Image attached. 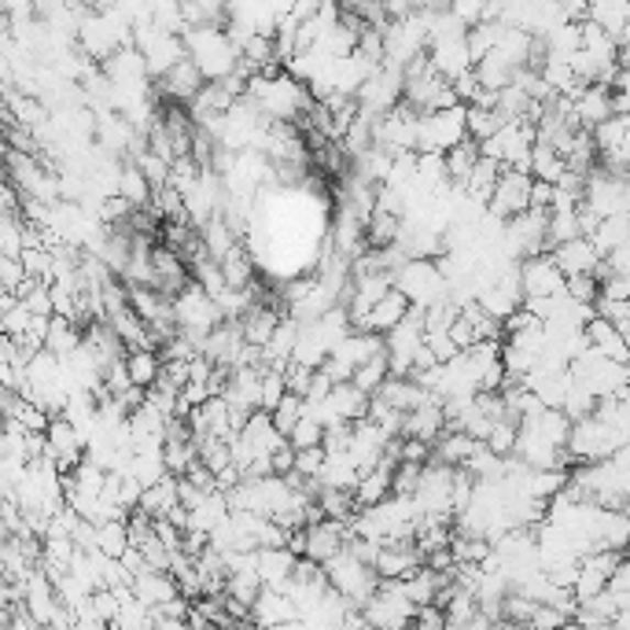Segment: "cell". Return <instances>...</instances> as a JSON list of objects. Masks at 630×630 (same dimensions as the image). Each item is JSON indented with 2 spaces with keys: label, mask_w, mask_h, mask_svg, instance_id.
Here are the masks:
<instances>
[{
  "label": "cell",
  "mask_w": 630,
  "mask_h": 630,
  "mask_svg": "<svg viewBox=\"0 0 630 630\" xmlns=\"http://www.w3.org/2000/svg\"><path fill=\"white\" fill-rule=\"evenodd\" d=\"M181 45L185 56L196 63V70L203 75V81L229 78L240 63V52L233 45V37L225 34L222 23H199L181 30Z\"/></svg>",
  "instance_id": "obj_1"
},
{
  "label": "cell",
  "mask_w": 630,
  "mask_h": 630,
  "mask_svg": "<svg viewBox=\"0 0 630 630\" xmlns=\"http://www.w3.org/2000/svg\"><path fill=\"white\" fill-rule=\"evenodd\" d=\"M324 568V579H329L332 590H340L351 605H365L369 597L376 594V586H380V575L373 572V564L358 561L351 550H340L335 556L321 564Z\"/></svg>",
  "instance_id": "obj_2"
},
{
  "label": "cell",
  "mask_w": 630,
  "mask_h": 630,
  "mask_svg": "<svg viewBox=\"0 0 630 630\" xmlns=\"http://www.w3.org/2000/svg\"><path fill=\"white\" fill-rule=\"evenodd\" d=\"M627 443H630V435L616 432V428L605 424L597 413H586L579 420H572V432H568V443L564 446H568V454L575 457V465H579V461H601Z\"/></svg>",
  "instance_id": "obj_3"
},
{
  "label": "cell",
  "mask_w": 630,
  "mask_h": 630,
  "mask_svg": "<svg viewBox=\"0 0 630 630\" xmlns=\"http://www.w3.org/2000/svg\"><path fill=\"white\" fill-rule=\"evenodd\" d=\"M465 103L454 108H435V111H420L417 119V152H439L454 148L457 141H465Z\"/></svg>",
  "instance_id": "obj_4"
},
{
  "label": "cell",
  "mask_w": 630,
  "mask_h": 630,
  "mask_svg": "<svg viewBox=\"0 0 630 630\" xmlns=\"http://www.w3.org/2000/svg\"><path fill=\"white\" fill-rule=\"evenodd\" d=\"M391 285L413 302V307H428L432 299L446 296V277L439 273L435 258H406L402 266L391 273Z\"/></svg>",
  "instance_id": "obj_5"
},
{
  "label": "cell",
  "mask_w": 630,
  "mask_h": 630,
  "mask_svg": "<svg viewBox=\"0 0 630 630\" xmlns=\"http://www.w3.org/2000/svg\"><path fill=\"white\" fill-rule=\"evenodd\" d=\"M133 48L144 56V67H148L152 81L166 75L177 59H185V45H181V34H170V30H159L152 23H141L133 26Z\"/></svg>",
  "instance_id": "obj_6"
},
{
  "label": "cell",
  "mask_w": 630,
  "mask_h": 630,
  "mask_svg": "<svg viewBox=\"0 0 630 630\" xmlns=\"http://www.w3.org/2000/svg\"><path fill=\"white\" fill-rule=\"evenodd\" d=\"M170 313H174L177 329H185V332H210L218 321H222V310H218V302L210 299L192 277H188V285L170 299Z\"/></svg>",
  "instance_id": "obj_7"
},
{
  "label": "cell",
  "mask_w": 630,
  "mask_h": 630,
  "mask_svg": "<svg viewBox=\"0 0 630 630\" xmlns=\"http://www.w3.org/2000/svg\"><path fill=\"white\" fill-rule=\"evenodd\" d=\"M583 207H590L597 218H608V214H627L630 210V192H627V177H616L594 166L583 181Z\"/></svg>",
  "instance_id": "obj_8"
},
{
  "label": "cell",
  "mask_w": 630,
  "mask_h": 630,
  "mask_svg": "<svg viewBox=\"0 0 630 630\" xmlns=\"http://www.w3.org/2000/svg\"><path fill=\"white\" fill-rule=\"evenodd\" d=\"M358 111L376 119V114L391 111L398 100H402V67H395V63H380V67L373 70L369 78H365V86L358 89Z\"/></svg>",
  "instance_id": "obj_9"
},
{
  "label": "cell",
  "mask_w": 630,
  "mask_h": 630,
  "mask_svg": "<svg viewBox=\"0 0 630 630\" xmlns=\"http://www.w3.org/2000/svg\"><path fill=\"white\" fill-rule=\"evenodd\" d=\"M517 269H520V291H523V296H561V291H564V273L553 262L550 251H539V255L520 258Z\"/></svg>",
  "instance_id": "obj_10"
},
{
  "label": "cell",
  "mask_w": 630,
  "mask_h": 630,
  "mask_svg": "<svg viewBox=\"0 0 630 630\" xmlns=\"http://www.w3.org/2000/svg\"><path fill=\"white\" fill-rule=\"evenodd\" d=\"M528 192H531V174L528 170H512V166H501L495 192L487 199V210H495L498 218H512L520 210H528Z\"/></svg>",
  "instance_id": "obj_11"
},
{
  "label": "cell",
  "mask_w": 630,
  "mask_h": 630,
  "mask_svg": "<svg viewBox=\"0 0 630 630\" xmlns=\"http://www.w3.org/2000/svg\"><path fill=\"white\" fill-rule=\"evenodd\" d=\"M608 114H612V89L601 86V81H590L575 97H568V119L575 130H594Z\"/></svg>",
  "instance_id": "obj_12"
},
{
  "label": "cell",
  "mask_w": 630,
  "mask_h": 630,
  "mask_svg": "<svg viewBox=\"0 0 630 630\" xmlns=\"http://www.w3.org/2000/svg\"><path fill=\"white\" fill-rule=\"evenodd\" d=\"M199 86H203V75L196 70L192 59H177L166 75L155 78V97L170 100V103H188L199 92Z\"/></svg>",
  "instance_id": "obj_13"
},
{
  "label": "cell",
  "mask_w": 630,
  "mask_h": 630,
  "mask_svg": "<svg viewBox=\"0 0 630 630\" xmlns=\"http://www.w3.org/2000/svg\"><path fill=\"white\" fill-rule=\"evenodd\" d=\"M251 623H258V627H296L299 616H296V608H291L285 590H277V586H262V590L255 594V601H251Z\"/></svg>",
  "instance_id": "obj_14"
},
{
  "label": "cell",
  "mask_w": 630,
  "mask_h": 630,
  "mask_svg": "<svg viewBox=\"0 0 630 630\" xmlns=\"http://www.w3.org/2000/svg\"><path fill=\"white\" fill-rule=\"evenodd\" d=\"M296 561L299 556L288 550V545H258L255 550V572L262 586H285L291 579V572H296Z\"/></svg>",
  "instance_id": "obj_15"
},
{
  "label": "cell",
  "mask_w": 630,
  "mask_h": 630,
  "mask_svg": "<svg viewBox=\"0 0 630 630\" xmlns=\"http://www.w3.org/2000/svg\"><path fill=\"white\" fill-rule=\"evenodd\" d=\"M343 542H346V523L343 520L321 517V520L307 523V556H310V561L324 564L329 556H335L343 550Z\"/></svg>",
  "instance_id": "obj_16"
},
{
  "label": "cell",
  "mask_w": 630,
  "mask_h": 630,
  "mask_svg": "<svg viewBox=\"0 0 630 630\" xmlns=\"http://www.w3.org/2000/svg\"><path fill=\"white\" fill-rule=\"evenodd\" d=\"M417 564H424V561H420V553H417L413 542L380 545L376 556H373V572L380 575V579H406V575L413 572Z\"/></svg>",
  "instance_id": "obj_17"
},
{
  "label": "cell",
  "mask_w": 630,
  "mask_h": 630,
  "mask_svg": "<svg viewBox=\"0 0 630 630\" xmlns=\"http://www.w3.org/2000/svg\"><path fill=\"white\" fill-rule=\"evenodd\" d=\"M550 255L556 266H561L564 277H572V273H594L601 251L590 244V236H572V240H564V244L550 247Z\"/></svg>",
  "instance_id": "obj_18"
},
{
  "label": "cell",
  "mask_w": 630,
  "mask_h": 630,
  "mask_svg": "<svg viewBox=\"0 0 630 630\" xmlns=\"http://www.w3.org/2000/svg\"><path fill=\"white\" fill-rule=\"evenodd\" d=\"M443 432H446L443 406H439L435 398H432V402H424V406H417V409H409V413H402V432H398V435L424 439V443L432 446Z\"/></svg>",
  "instance_id": "obj_19"
},
{
  "label": "cell",
  "mask_w": 630,
  "mask_h": 630,
  "mask_svg": "<svg viewBox=\"0 0 630 630\" xmlns=\"http://www.w3.org/2000/svg\"><path fill=\"white\" fill-rule=\"evenodd\" d=\"M329 354H332V358H340L343 365H351V369H358L365 358H373V354H384V335L380 332L351 329L340 343L332 346Z\"/></svg>",
  "instance_id": "obj_20"
},
{
  "label": "cell",
  "mask_w": 630,
  "mask_h": 630,
  "mask_svg": "<svg viewBox=\"0 0 630 630\" xmlns=\"http://www.w3.org/2000/svg\"><path fill=\"white\" fill-rule=\"evenodd\" d=\"M406 310H409V299L402 296V291H398L395 285L384 291L380 299L373 302L369 310H365V321H362V332H387L391 329V324H398L406 318Z\"/></svg>",
  "instance_id": "obj_21"
},
{
  "label": "cell",
  "mask_w": 630,
  "mask_h": 630,
  "mask_svg": "<svg viewBox=\"0 0 630 630\" xmlns=\"http://www.w3.org/2000/svg\"><path fill=\"white\" fill-rule=\"evenodd\" d=\"M376 398H384L387 406H395L398 413H409V409H417V406H424V402H432V395L420 387L413 376H387V380L376 387L373 391Z\"/></svg>",
  "instance_id": "obj_22"
},
{
  "label": "cell",
  "mask_w": 630,
  "mask_h": 630,
  "mask_svg": "<svg viewBox=\"0 0 630 630\" xmlns=\"http://www.w3.org/2000/svg\"><path fill=\"white\" fill-rule=\"evenodd\" d=\"M428 63L443 75L446 81H454L457 75H465V70H472V56H468V45L465 37L457 41H435V45H428Z\"/></svg>",
  "instance_id": "obj_23"
},
{
  "label": "cell",
  "mask_w": 630,
  "mask_h": 630,
  "mask_svg": "<svg viewBox=\"0 0 630 630\" xmlns=\"http://www.w3.org/2000/svg\"><path fill=\"white\" fill-rule=\"evenodd\" d=\"M130 590H133L136 601H144L148 608H155V605H163V601H170V597H177V583H174L170 572L144 568V572H136L133 579H130Z\"/></svg>",
  "instance_id": "obj_24"
},
{
  "label": "cell",
  "mask_w": 630,
  "mask_h": 630,
  "mask_svg": "<svg viewBox=\"0 0 630 630\" xmlns=\"http://www.w3.org/2000/svg\"><path fill=\"white\" fill-rule=\"evenodd\" d=\"M583 332H586V343L594 346V351H601L605 358H612V362H630V354H627V335H619L612 324H608L605 318H594L583 324Z\"/></svg>",
  "instance_id": "obj_25"
},
{
  "label": "cell",
  "mask_w": 630,
  "mask_h": 630,
  "mask_svg": "<svg viewBox=\"0 0 630 630\" xmlns=\"http://www.w3.org/2000/svg\"><path fill=\"white\" fill-rule=\"evenodd\" d=\"M520 424H523V428H531V432H539L542 439H550L553 446H564V443H568V432H572L568 413H564V409H556V406H542L539 413L523 417Z\"/></svg>",
  "instance_id": "obj_26"
},
{
  "label": "cell",
  "mask_w": 630,
  "mask_h": 630,
  "mask_svg": "<svg viewBox=\"0 0 630 630\" xmlns=\"http://www.w3.org/2000/svg\"><path fill=\"white\" fill-rule=\"evenodd\" d=\"M476 443H483V439H472L465 432H457V428H446V432L432 443V461L450 465V468H461L472 450H476Z\"/></svg>",
  "instance_id": "obj_27"
},
{
  "label": "cell",
  "mask_w": 630,
  "mask_h": 630,
  "mask_svg": "<svg viewBox=\"0 0 630 630\" xmlns=\"http://www.w3.org/2000/svg\"><path fill=\"white\" fill-rule=\"evenodd\" d=\"M391 461H380L376 468L362 472L358 483H354V501H358V509L365 506H376V501H384L391 495Z\"/></svg>",
  "instance_id": "obj_28"
},
{
  "label": "cell",
  "mask_w": 630,
  "mask_h": 630,
  "mask_svg": "<svg viewBox=\"0 0 630 630\" xmlns=\"http://www.w3.org/2000/svg\"><path fill=\"white\" fill-rule=\"evenodd\" d=\"M324 398H329V406L335 409L340 420H358V417H365V409H369V391H362L354 380L332 384V391Z\"/></svg>",
  "instance_id": "obj_29"
},
{
  "label": "cell",
  "mask_w": 630,
  "mask_h": 630,
  "mask_svg": "<svg viewBox=\"0 0 630 630\" xmlns=\"http://www.w3.org/2000/svg\"><path fill=\"white\" fill-rule=\"evenodd\" d=\"M517 70H520V67H512V63L501 59L498 52H487V56H479L476 63H472V75H476L479 89H490V92L506 89Z\"/></svg>",
  "instance_id": "obj_30"
},
{
  "label": "cell",
  "mask_w": 630,
  "mask_h": 630,
  "mask_svg": "<svg viewBox=\"0 0 630 630\" xmlns=\"http://www.w3.org/2000/svg\"><path fill=\"white\" fill-rule=\"evenodd\" d=\"M170 506H177V476H174V472H166V476H159V479L148 483V487L141 490L136 509H144L155 520V517H163Z\"/></svg>",
  "instance_id": "obj_31"
},
{
  "label": "cell",
  "mask_w": 630,
  "mask_h": 630,
  "mask_svg": "<svg viewBox=\"0 0 630 630\" xmlns=\"http://www.w3.org/2000/svg\"><path fill=\"white\" fill-rule=\"evenodd\" d=\"M163 358L155 346H136V351H125V373H130V384L136 387H152L159 380Z\"/></svg>",
  "instance_id": "obj_32"
},
{
  "label": "cell",
  "mask_w": 630,
  "mask_h": 630,
  "mask_svg": "<svg viewBox=\"0 0 630 630\" xmlns=\"http://www.w3.org/2000/svg\"><path fill=\"white\" fill-rule=\"evenodd\" d=\"M498 174H501V163H498V159H487V155H479V159L472 163V170L465 174V181H461V188H465L472 199L487 203L490 192H495Z\"/></svg>",
  "instance_id": "obj_33"
},
{
  "label": "cell",
  "mask_w": 630,
  "mask_h": 630,
  "mask_svg": "<svg viewBox=\"0 0 630 630\" xmlns=\"http://www.w3.org/2000/svg\"><path fill=\"white\" fill-rule=\"evenodd\" d=\"M78 343H81V324L70 321V318H59V313H52L48 332H45V351H52L56 358H63V354H70Z\"/></svg>",
  "instance_id": "obj_34"
},
{
  "label": "cell",
  "mask_w": 630,
  "mask_h": 630,
  "mask_svg": "<svg viewBox=\"0 0 630 630\" xmlns=\"http://www.w3.org/2000/svg\"><path fill=\"white\" fill-rule=\"evenodd\" d=\"M398 229H402V218L398 214H387V210L376 207L362 225V236H365V247H387L398 240Z\"/></svg>",
  "instance_id": "obj_35"
},
{
  "label": "cell",
  "mask_w": 630,
  "mask_h": 630,
  "mask_svg": "<svg viewBox=\"0 0 630 630\" xmlns=\"http://www.w3.org/2000/svg\"><path fill=\"white\" fill-rule=\"evenodd\" d=\"M568 166H564V155L553 148V144H542V141H534V148H531V159H528V174L534 177V181H556Z\"/></svg>",
  "instance_id": "obj_36"
},
{
  "label": "cell",
  "mask_w": 630,
  "mask_h": 630,
  "mask_svg": "<svg viewBox=\"0 0 630 630\" xmlns=\"http://www.w3.org/2000/svg\"><path fill=\"white\" fill-rule=\"evenodd\" d=\"M218 269H222V277H225V288H247V285H255V262H251L247 255V247L244 244H236L229 255L218 262Z\"/></svg>",
  "instance_id": "obj_37"
},
{
  "label": "cell",
  "mask_w": 630,
  "mask_h": 630,
  "mask_svg": "<svg viewBox=\"0 0 630 630\" xmlns=\"http://www.w3.org/2000/svg\"><path fill=\"white\" fill-rule=\"evenodd\" d=\"M313 501L321 506V512L329 520H351L358 512V501H354V490H343V487H318Z\"/></svg>",
  "instance_id": "obj_38"
},
{
  "label": "cell",
  "mask_w": 630,
  "mask_h": 630,
  "mask_svg": "<svg viewBox=\"0 0 630 630\" xmlns=\"http://www.w3.org/2000/svg\"><path fill=\"white\" fill-rule=\"evenodd\" d=\"M590 244L601 251H612V247H619V244H630V222H627V214H608V218H601L597 222V229L590 233Z\"/></svg>",
  "instance_id": "obj_39"
},
{
  "label": "cell",
  "mask_w": 630,
  "mask_h": 630,
  "mask_svg": "<svg viewBox=\"0 0 630 630\" xmlns=\"http://www.w3.org/2000/svg\"><path fill=\"white\" fill-rule=\"evenodd\" d=\"M479 159V144L472 141V136H465V141H457L454 148H446L443 152V166H446V177L454 185L465 181V174L472 170V163Z\"/></svg>",
  "instance_id": "obj_40"
},
{
  "label": "cell",
  "mask_w": 630,
  "mask_h": 630,
  "mask_svg": "<svg viewBox=\"0 0 630 630\" xmlns=\"http://www.w3.org/2000/svg\"><path fill=\"white\" fill-rule=\"evenodd\" d=\"M630 119L627 114H608V119H601L590 130V141H594V148L597 152H608V148H619V144H627L630 141Z\"/></svg>",
  "instance_id": "obj_41"
},
{
  "label": "cell",
  "mask_w": 630,
  "mask_h": 630,
  "mask_svg": "<svg viewBox=\"0 0 630 630\" xmlns=\"http://www.w3.org/2000/svg\"><path fill=\"white\" fill-rule=\"evenodd\" d=\"M119 196L130 199L133 207H144L152 199V185L148 177L141 174V166L133 159H122V174H119Z\"/></svg>",
  "instance_id": "obj_42"
},
{
  "label": "cell",
  "mask_w": 630,
  "mask_h": 630,
  "mask_svg": "<svg viewBox=\"0 0 630 630\" xmlns=\"http://www.w3.org/2000/svg\"><path fill=\"white\" fill-rule=\"evenodd\" d=\"M196 461V439L185 435V439H163V465L166 472H174V476H181V472Z\"/></svg>",
  "instance_id": "obj_43"
},
{
  "label": "cell",
  "mask_w": 630,
  "mask_h": 630,
  "mask_svg": "<svg viewBox=\"0 0 630 630\" xmlns=\"http://www.w3.org/2000/svg\"><path fill=\"white\" fill-rule=\"evenodd\" d=\"M498 125H506V119L498 114V108H479V103H465V130L472 141H483V136H490L498 130Z\"/></svg>",
  "instance_id": "obj_44"
},
{
  "label": "cell",
  "mask_w": 630,
  "mask_h": 630,
  "mask_svg": "<svg viewBox=\"0 0 630 630\" xmlns=\"http://www.w3.org/2000/svg\"><path fill=\"white\" fill-rule=\"evenodd\" d=\"M302 409H307V398L296 395V391H285V395H280V402L269 409L273 428H277L280 435H288V428L302 417Z\"/></svg>",
  "instance_id": "obj_45"
},
{
  "label": "cell",
  "mask_w": 630,
  "mask_h": 630,
  "mask_svg": "<svg viewBox=\"0 0 630 630\" xmlns=\"http://www.w3.org/2000/svg\"><path fill=\"white\" fill-rule=\"evenodd\" d=\"M125 545H130V534H125V517L97 523V550L103 556H119Z\"/></svg>",
  "instance_id": "obj_46"
},
{
  "label": "cell",
  "mask_w": 630,
  "mask_h": 630,
  "mask_svg": "<svg viewBox=\"0 0 630 630\" xmlns=\"http://www.w3.org/2000/svg\"><path fill=\"white\" fill-rule=\"evenodd\" d=\"M594 313L612 324L619 335L630 332V299H605V296H597L594 299Z\"/></svg>",
  "instance_id": "obj_47"
},
{
  "label": "cell",
  "mask_w": 630,
  "mask_h": 630,
  "mask_svg": "<svg viewBox=\"0 0 630 630\" xmlns=\"http://www.w3.org/2000/svg\"><path fill=\"white\" fill-rule=\"evenodd\" d=\"M351 380L362 387V391H376L384 380H387V354H373V358H365L358 369L351 373Z\"/></svg>",
  "instance_id": "obj_48"
},
{
  "label": "cell",
  "mask_w": 630,
  "mask_h": 630,
  "mask_svg": "<svg viewBox=\"0 0 630 630\" xmlns=\"http://www.w3.org/2000/svg\"><path fill=\"white\" fill-rule=\"evenodd\" d=\"M517 420L512 417H501V420H495V424H490V432H487V439H483V443H487V450H495V454H512V446H517Z\"/></svg>",
  "instance_id": "obj_49"
},
{
  "label": "cell",
  "mask_w": 630,
  "mask_h": 630,
  "mask_svg": "<svg viewBox=\"0 0 630 630\" xmlns=\"http://www.w3.org/2000/svg\"><path fill=\"white\" fill-rule=\"evenodd\" d=\"M285 439H288V446H291V450H302V446H321L324 428H321L313 417L302 413V417L296 420V424L288 428V435H285Z\"/></svg>",
  "instance_id": "obj_50"
},
{
  "label": "cell",
  "mask_w": 630,
  "mask_h": 630,
  "mask_svg": "<svg viewBox=\"0 0 630 630\" xmlns=\"http://www.w3.org/2000/svg\"><path fill=\"white\" fill-rule=\"evenodd\" d=\"M564 296L575 299V302H590L597 299V277L594 273H572V277H564Z\"/></svg>",
  "instance_id": "obj_51"
},
{
  "label": "cell",
  "mask_w": 630,
  "mask_h": 630,
  "mask_svg": "<svg viewBox=\"0 0 630 630\" xmlns=\"http://www.w3.org/2000/svg\"><path fill=\"white\" fill-rule=\"evenodd\" d=\"M420 468L417 461H395L391 468V495H413L417 490V479H420Z\"/></svg>",
  "instance_id": "obj_52"
},
{
  "label": "cell",
  "mask_w": 630,
  "mask_h": 630,
  "mask_svg": "<svg viewBox=\"0 0 630 630\" xmlns=\"http://www.w3.org/2000/svg\"><path fill=\"white\" fill-rule=\"evenodd\" d=\"M572 619L561 612L556 605H550V601H539L531 608V616H528V627H539V630H553V627H568Z\"/></svg>",
  "instance_id": "obj_53"
},
{
  "label": "cell",
  "mask_w": 630,
  "mask_h": 630,
  "mask_svg": "<svg viewBox=\"0 0 630 630\" xmlns=\"http://www.w3.org/2000/svg\"><path fill=\"white\" fill-rule=\"evenodd\" d=\"M321 461H324V446H302V450H296V468H291V472L313 479V476H318V468H321Z\"/></svg>",
  "instance_id": "obj_54"
},
{
  "label": "cell",
  "mask_w": 630,
  "mask_h": 630,
  "mask_svg": "<svg viewBox=\"0 0 630 630\" xmlns=\"http://www.w3.org/2000/svg\"><path fill=\"white\" fill-rule=\"evenodd\" d=\"M413 627L443 630V627H446V612H443V605H435V601L417 605V608H413Z\"/></svg>",
  "instance_id": "obj_55"
},
{
  "label": "cell",
  "mask_w": 630,
  "mask_h": 630,
  "mask_svg": "<svg viewBox=\"0 0 630 630\" xmlns=\"http://www.w3.org/2000/svg\"><path fill=\"white\" fill-rule=\"evenodd\" d=\"M446 8L450 12H457L472 26V23H479V19H487L490 0H446Z\"/></svg>",
  "instance_id": "obj_56"
},
{
  "label": "cell",
  "mask_w": 630,
  "mask_h": 630,
  "mask_svg": "<svg viewBox=\"0 0 630 630\" xmlns=\"http://www.w3.org/2000/svg\"><path fill=\"white\" fill-rule=\"evenodd\" d=\"M424 346L435 354V362H450L457 354L454 340H450V332H424Z\"/></svg>",
  "instance_id": "obj_57"
},
{
  "label": "cell",
  "mask_w": 630,
  "mask_h": 630,
  "mask_svg": "<svg viewBox=\"0 0 630 630\" xmlns=\"http://www.w3.org/2000/svg\"><path fill=\"white\" fill-rule=\"evenodd\" d=\"M291 468H296V450H291L288 439H285V443H280V446L269 454V472H273V476H288Z\"/></svg>",
  "instance_id": "obj_58"
},
{
  "label": "cell",
  "mask_w": 630,
  "mask_h": 630,
  "mask_svg": "<svg viewBox=\"0 0 630 630\" xmlns=\"http://www.w3.org/2000/svg\"><path fill=\"white\" fill-rule=\"evenodd\" d=\"M181 476H185L188 483H196L199 490H214V472H210L203 461H192V465H188Z\"/></svg>",
  "instance_id": "obj_59"
},
{
  "label": "cell",
  "mask_w": 630,
  "mask_h": 630,
  "mask_svg": "<svg viewBox=\"0 0 630 630\" xmlns=\"http://www.w3.org/2000/svg\"><path fill=\"white\" fill-rule=\"evenodd\" d=\"M329 391H332V380H329V376H324L321 369H313L307 391H302V398H307V402H321V398L329 395Z\"/></svg>",
  "instance_id": "obj_60"
},
{
  "label": "cell",
  "mask_w": 630,
  "mask_h": 630,
  "mask_svg": "<svg viewBox=\"0 0 630 630\" xmlns=\"http://www.w3.org/2000/svg\"><path fill=\"white\" fill-rule=\"evenodd\" d=\"M424 564L432 572H450V564H454V553H450V542L446 545H439V550L432 553H424Z\"/></svg>",
  "instance_id": "obj_61"
},
{
  "label": "cell",
  "mask_w": 630,
  "mask_h": 630,
  "mask_svg": "<svg viewBox=\"0 0 630 630\" xmlns=\"http://www.w3.org/2000/svg\"><path fill=\"white\" fill-rule=\"evenodd\" d=\"M561 8H564V15H568V19H583L586 15V0H561Z\"/></svg>",
  "instance_id": "obj_62"
},
{
  "label": "cell",
  "mask_w": 630,
  "mask_h": 630,
  "mask_svg": "<svg viewBox=\"0 0 630 630\" xmlns=\"http://www.w3.org/2000/svg\"><path fill=\"white\" fill-rule=\"evenodd\" d=\"M409 8H443L446 0H406Z\"/></svg>",
  "instance_id": "obj_63"
}]
</instances>
